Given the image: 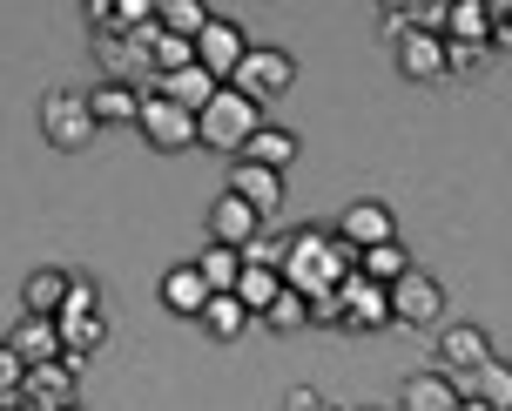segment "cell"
Instances as JSON below:
<instances>
[{
  "label": "cell",
  "mask_w": 512,
  "mask_h": 411,
  "mask_svg": "<svg viewBox=\"0 0 512 411\" xmlns=\"http://www.w3.org/2000/svg\"><path fill=\"white\" fill-rule=\"evenodd\" d=\"M344 277H358V250L344 236H324V230H290V257H283V290L297 297H331L344 290Z\"/></svg>",
  "instance_id": "cell-1"
},
{
  "label": "cell",
  "mask_w": 512,
  "mask_h": 411,
  "mask_svg": "<svg viewBox=\"0 0 512 411\" xmlns=\"http://www.w3.org/2000/svg\"><path fill=\"white\" fill-rule=\"evenodd\" d=\"M256 129H263V108L243 102L236 88H216V102L196 115V142H203V149H216V155H230V162L250 149Z\"/></svg>",
  "instance_id": "cell-2"
},
{
  "label": "cell",
  "mask_w": 512,
  "mask_h": 411,
  "mask_svg": "<svg viewBox=\"0 0 512 411\" xmlns=\"http://www.w3.org/2000/svg\"><path fill=\"white\" fill-rule=\"evenodd\" d=\"M41 135H48V149L81 155L95 135H102L95 115H88V95H75V88H48V95H41Z\"/></svg>",
  "instance_id": "cell-3"
},
{
  "label": "cell",
  "mask_w": 512,
  "mask_h": 411,
  "mask_svg": "<svg viewBox=\"0 0 512 411\" xmlns=\"http://www.w3.org/2000/svg\"><path fill=\"white\" fill-rule=\"evenodd\" d=\"M230 88L243 95V102L263 108V102H277V95L297 88V61H290L283 48H250V54H243V68L230 75Z\"/></svg>",
  "instance_id": "cell-4"
},
{
  "label": "cell",
  "mask_w": 512,
  "mask_h": 411,
  "mask_svg": "<svg viewBox=\"0 0 512 411\" xmlns=\"http://www.w3.org/2000/svg\"><path fill=\"white\" fill-rule=\"evenodd\" d=\"M88 48H95V68H102L108 88H135V95H149V54L135 48L122 27H108V34H88Z\"/></svg>",
  "instance_id": "cell-5"
},
{
  "label": "cell",
  "mask_w": 512,
  "mask_h": 411,
  "mask_svg": "<svg viewBox=\"0 0 512 411\" xmlns=\"http://www.w3.org/2000/svg\"><path fill=\"white\" fill-rule=\"evenodd\" d=\"M445 317V283L432 270H405L391 283V324H411V331H432Z\"/></svg>",
  "instance_id": "cell-6"
},
{
  "label": "cell",
  "mask_w": 512,
  "mask_h": 411,
  "mask_svg": "<svg viewBox=\"0 0 512 411\" xmlns=\"http://www.w3.org/2000/svg\"><path fill=\"white\" fill-rule=\"evenodd\" d=\"M189 48H196V68H203L209 81H223V88H230V75L243 68V54H250V34H243L236 21H223V14H209V27L189 41Z\"/></svg>",
  "instance_id": "cell-7"
},
{
  "label": "cell",
  "mask_w": 512,
  "mask_h": 411,
  "mask_svg": "<svg viewBox=\"0 0 512 411\" xmlns=\"http://www.w3.org/2000/svg\"><path fill=\"white\" fill-rule=\"evenodd\" d=\"M135 129H142V142H149V149L176 155V149H189V142H196V115H189V108H176V102H162V95H142Z\"/></svg>",
  "instance_id": "cell-8"
},
{
  "label": "cell",
  "mask_w": 512,
  "mask_h": 411,
  "mask_svg": "<svg viewBox=\"0 0 512 411\" xmlns=\"http://www.w3.org/2000/svg\"><path fill=\"white\" fill-rule=\"evenodd\" d=\"M21 405H27V411H68V405H81V398H75V364H61V358L27 364Z\"/></svg>",
  "instance_id": "cell-9"
},
{
  "label": "cell",
  "mask_w": 512,
  "mask_h": 411,
  "mask_svg": "<svg viewBox=\"0 0 512 411\" xmlns=\"http://www.w3.org/2000/svg\"><path fill=\"white\" fill-rule=\"evenodd\" d=\"M344 331H384L391 324V290L371 277H344Z\"/></svg>",
  "instance_id": "cell-10"
},
{
  "label": "cell",
  "mask_w": 512,
  "mask_h": 411,
  "mask_svg": "<svg viewBox=\"0 0 512 411\" xmlns=\"http://www.w3.org/2000/svg\"><path fill=\"white\" fill-rule=\"evenodd\" d=\"M337 236H344V243H351V250L364 257V250H378V243H398V216H391L384 203H371V196H364V203H351V209H344Z\"/></svg>",
  "instance_id": "cell-11"
},
{
  "label": "cell",
  "mask_w": 512,
  "mask_h": 411,
  "mask_svg": "<svg viewBox=\"0 0 512 411\" xmlns=\"http://www.w3.org/2000/svg\"><path fill=\"white\" fill-rule=\"evenodd\" d=\"M223 189H230L236 203H250L263 223L283 209V176L277 169H256V162H230V182H223Z\"/></svg>",
  "instance_id": "cell-12"
},
{
  "label": "cell",
  "mask_w": 512,
  "mask_h": 411,
  "mask_svg": "<svg viewBox=\"0 0 512 411\" xmlns=\"http://www.w3.org/2000/svg\"><path fill=\"white\" fill-rule=\"evenodd\" d=\"M486 358H492V344H486L479 324H452V331L438 337V371L445 378H465V371H479Z\"/></svg>",
  "instance_id": "cell-13"
},
{
  "label": "cell",
  "mask_w": 512,
  "mask_h": 411,
  "mask_svg": "<svg viewBox=\"0 0 512 411\" xmlns=\"http://www.w3.org/2000/svg\"><path fill=\"white\" fill-rule=\"evenodd\" d=\"M256 230H263V216H256L250 203H236L230 189H223V196L209 203V243H223V250H243Z\"/></svg>",
  "instance_id": "cell-14"
},
{
  "label": "cell",
  "mask_w": 512,
  "mask_h": 411,
  "mask_svg": "<svg viewBox=\"0 0 512 411\" xmlns=\"http://www.w3.org/2000/svg\"><path fill=\"white\" fill-rule=\"evenodd\" d=\"M54 337H61V364H88L108 344V310L102 317H54Z\"/></svg>",
  "instance_id": "cell-15"
},
{
  "label": "cell",
  "mask_w": 512,
  "mask_h": 411,
  "mask_svg": "<svg viewBox=\"0 0 512 411\" xmlns=\"http://www.w3.org/2000/svg\"><path fill=\"white\" fill-rule=\"evenodd\" d=\"M398 411H459V385L445 371H411L398 385Z\"/></svg>",
  "instance_id": "cell-16"
},
{
  "label": "cell",
  "mask_w": 512,
  "mask_h": 411,
  "mask_svg": "<svg viewBox=\"0 0 512 411\" xmlns=\"http://www.w3.org/2000/svg\"><path fill=\"white\" fill-rule=\"evenodd\" d=\"M459 385V398H479V405L492 411H512V364L506 358H486L479 371H465V378H452Z\"/></svg>",
  "instance_id": "cell-17"
},
{
  "label": "cell",
  "mask_w": 512,
  "mask_h": 411,
  "mask_svg": "<svg viewBox=\"0 0 512 411\" xmlns=\"http://www.w3.org/2000/svg\"><path fill=\"white\" fill-rule=\"evenodd\" d=\"M492 14L486 0H452L445 7V41H459V48H492Z\"/></svg>",
  "instance_id": "cell-18"
},
{
  "label": "cell",
  "mask_w": 512,
  "mask_h": 411,
  "mask_svg": "<svg viewBox=\"0 0 512 411\" xmlns=\"http://www.w3.org/2000/svg\"><path fill=\"white\" fill-rule=\"evenodd\" d=\"M391 54H398V75L405 81H445V41L438 34H405Z\"/></svg>",
  "instance_id": "cell-19"
},
{
  "label": "cell",
  "mask_w": 512,
  "mask_h": 411,
  "mask_svg": "<svg viewBox=\"0 0 512 411\" xmlns=\"http://www.w3.org/2000/svg\"><path fill=\"white\" fill-rule=\"evenodd\" d=\"M216 88H223V81H209L203 68H182V75H162V81H149V95H162V102L189 108V115H203V108L216 102Z\"/></svg>",
  "instance_id": "cell-20"
},
{
  "label": "cell",
  "mask_w": 512,
  "mask_h": 411,
  "mask_svg": "<svg viewBox=\"0 0 512 411\" xmlns=\"http://www.w3.org/2000/svg\"><path fill=\"white\" fill-rule=\"evenodd\" d=\"M0 344H7V351H14L21 364H48V358H61V337H54L48 317H21V324L0 337Z\"/></svg>",
  "instance_id": "cell-21"
},
{
  "label": "cell",
  "mask_w": 512,
  "mask_h": 411,
  "mask_svg": "<svg viewBox=\"0 0 512 411\" xmlns=\"http://www.w3.org/2000/svg\"><path fill=\"white\" fill-rule=\"evenodd\" d=\"M61 304H68V270H34V277L21 283V317H61Z\"/></svg>",
  "instance_id": "cell-22"
},
{
  "label": "cell",
  "mask_w": 512,
  "mask_h": 411,
  "mask_svg": "<svg viewBox=\"0 0 512 411\" xmlns=\"http://www.w3.org/2000/svg\"><path fill=\"white\" fill-rule=\"evenodd\" d=\"M162 304L176 310V317H203L209 283L196 277V263H176V270H162Z\"/></svg>",
  "instance_id": "cell-23"
},
{
  "label": "cell",
  "mask_w": 512,
  "mask_h": 411,
  "mask_svg": "<svg viewBox=\"0 0 512 411\" xmlns=\"http://www.w3.org/2000/svg\"><path fill=\"white\" fill-rule=\"evenodd\" d=\"M88 115H95V129H122V122H135L142 115V95L135 88H88Z\"/></svg>",
  "instance_id": "cell-24"
},
{
  "label": "cell",
  "mask_w": 512,
  "mask_h": 411,
  "mask_svg": "<svg viewBox=\"0 0 512 411\" xmlns=\"http://www.w3.org/2000/svg\"><path fill=\"white\" fill-rule=\"evenodd\" d=\"M236 162H256V169H277V176H283V169L297 162V135H290V129H256L250 149L236 155Z\"/></svg>",
  "instance_id": "cell-25"
},
{
  "label": "cell",
  "mask_w": 512,
  "mask_h": 411,
  "mask_svg": "<svg viewBox=\"0 0 512 411\" xmlns=\"http://www.w3.org/2000/svg\"><path fill=\"white\" fill-rule=\"evenodd\" d=\"M196 324H203V331L216 337V344H236V337L250 331L256 317H250V310H243V304H236V297H209V304H203V317H196Z\"/></svg>",
  "instance_id": "cell-26"
},
{
  "label": "cell",
  "mask_w": 512,
  "mask_h": 411,
  "mask_svg": "<svg viewBox=\"0 0 512 411\" xmlns=\"http://www.w3.org/2000/svg\"><path fill=\"white\" fill-rule=\"evenodd\" d=\"M196 277L209 283V297H230L236 277H243V257L223 250V243H203V257H196Z\"/></svg>",
  "instance_id": "cell-27"
},
{
  "label": "cell",
  "mask_w": 512,
  "mask_h": 411,
  "mask_svg": "<svg viewBox=\"0 0 512 411\" xmlns=\"http://www.w3.org/2000/svg\"><path fill=\"white\" fill-rule=\"evenodd\" d=\"M230 297H236L243 310H250V317H270V304L283 297V277H277V270H243Z\"/></svg>",
  "instance_id": "cell-28"
},
{
  "label": "cell",
  "mask_w": 512,
  "mask_h": 411,
  "mask_svg": "<svg viewBox=\"0 0 512 411\" xmlns=\"http://www.w3.org/2000/svg\"><path fill=\"white\" fill-rule=\"evenodd\" d=\"M155 27L176 34V41H196V34L209 27V7L203 0H162V7H155Z\"/></svg>",
  "instance_id": "cell-29"
},
{
  "label": "cell",
  "mask_w": 512,
  "mask_h": 411,
  "mask_svg": "<svg viewBox=\"0 0 512 411\" xmlns=\"http://www.w3.org/2000/svg\"><path fill=\"white\" fill-rule=\"evenodd\" d=\"M236 257H243V270H277V277H283V257H290V236L263 223V230H256L250 243L236 250Z\"/></svg>",
  "instance_id": "cell-30"
},
{
  "label": "cell",
  "mask_w": 512,
  "mask_h": 411,
  "mask_svg": "<svg viewBox=\"0 0 512 411\" xmlns=\"http://www.w3.org/2000/svg\"><path fill=\"white\" fill-rule=\"evenodd\" d=\"M405 270H411V257H405V243H378V250H364V257H358V277L384 283V290H391V283L405 277Z\"/></svg>",
  "instance_id": "cell-31"
},
{
  "label": "cell",
  "mask_w": 512,
  "mask_h": 411,
  "mask_svg": "<svg viewBox=\"0 0 512 411\" xmlns=\"http://www.w3.org/2000/svg\"><path fill=\"white\" fill-rule=\"evenodd\" d=\"M102 283L81 277V270H68V304H61V317H102Z\"/></svg>",
  "instance_id": "cell-32"
},
{
  "label": "cell",
  "mask_w": 512,
  "mask_h": 411,
  "mask_svg": "<svg viewBox=\"0 0 512 411\" xmlns=\"http://www.w3.org/2000/svg\"><path fill=\"white\" fill-rule=\"evenodd\" d=\"M270 331H304L310 324V297H297V290H283L277 304H270V317H263Z\"/></svg>",
  "instance_id": "cell-33"
},
{
  "label": "cell",
  "mask_w": 512,
  "mask_h": 411,
  "mask_svg": "<svg viewBox=\"0 0 512 411\" xmlns=\"http://www.w3.org/2000/svg\"><path fill=\"white\" fill-rule=\"evenodd\" d=\"M21 378H27V364L14 358V351H7V344H0V405H7V398H14V391H21Z\"/></svg>",
  "instance_id": "cell-34"
},
{
  "label": "cell",
  "mask_w": 512,
  "mask_h": 411,
  "mask_svg": "<svg viewBox=\"0 0 512 411\" xmlns=\"http://www.w3.org/2000/svg\"><path fill=\"white\" fill-rule=\"evenodd\" d=\"M283 411H337V405H324V391H310V385H290L283 391Z\"/></svg>",
  "instance_id": "cell-35"
},
{
  "label": "cell",
  "mask_w": 512,
  "mask_h": 411,
  "mask_svg": "<svg viewBox=\"0 0 512 411\" xmlns=\"http://www.w3.org/2000/svg\"><path fill=\"white\" fill-rule=\"evenodd\" d=\"M411 34V7H384V41H391V48H398V41H405Z\"/></svg>",
  "instance_id": "cell-36"
},
{
  "label": "cell",
  "mask_w": 512,
  "mask_h": 411,
  "mask_svg": "<svg viewBox=\"0 0 512 411\" xmlns=\"http://www.w3.org/2000/svg\"><path fill=\"white\" fill-rule=\"evenodd\" d=\"M310 324H344V297H317V304H310Z\"/></svg>",
  "instance_id": "cell-37"
},
{
  "label": "cell",
  "mask_w": 512,
  "mask_h": 411,
  "mask_svg": "<svg viewBox=\"0 0 512 411\" xmlns=\"http://www.w3.org/2000/svg\"><path fill=\"white\" fill-rule=\"evenodd\" d=\"M492 41H512V0L499 7V21H492Z\"/></svg>",
  "instance_id": "cell-38"
},
{
  "label": "cell",
  "mask_w": 512,
  "mask_h": 411,
  "mask_svg": "<svg viewBox=\"0 0 512 411\" xmlns=\"http://www.w3.org/2000/svg\"><path fill=\"white\" fill-rule=\"evenodd\" d=\"M459 411H492V405H479V398H459Z\"/></svg>",
  "instance_id": "cell-39"
},
{
  "label": "cell",
  "mask_w": 512,
  "mask_h": 411,
  "mask_svg": "<svg viewBox=\"0 0 512 411\" xmlns=\"http://www.w3.org/2000/svg\"><path fill=\"white\" fill-rule=\"evenodd\" d=\"M0 411H27V405H21V391H14V398H7V405H0Z\"/></svg>",
  "instance_id": "cell-40"
},
{
  "label": "cell",
  "mask_w": 512,
  "mask_h": 411,
  "mask_svg": "<svg viewBox=\"0 0 512 411\" xmlns=\"http://www.w3.org/2000/svg\"><path fill=\"white\" fill-rule=\"evenodd\" d=\"M358 411H384V405H358Z\"/></svg>",
  "instance_id": "cell-41"
},
{
  "label": "cell",
  "mask_w": 512,
  "mask_h": 411,
  "mask_svg": "<svg viewBox=\"0 0 512 411\" xmlns=\"http://www.w3.org/2000/svg\"><path fill=\"white\" fill-rule=\"evenodd\" d=\"M68 411H81V405H68Z\"/></svg>",
  "instance_id": "cell-42"
}]
</instances>
